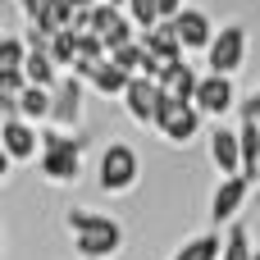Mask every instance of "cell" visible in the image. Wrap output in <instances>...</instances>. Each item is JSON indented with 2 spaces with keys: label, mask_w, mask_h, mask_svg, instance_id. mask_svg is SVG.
<instances>
[{
  "label": "cell",
  "mask_w": 260,
  "mask_h": 260,
  "mask_svg": "<svg viewBox=\"0 0 260 260\" xmlns=\"http://www.w3.org/2000/svg\"><path fill=\"white\" fill-rule=\"evenodd\" d=\"M64 224L73 233V251L82 260H119V251H123V224L119 219L87 210V206H73V210H64Z\"/></svg>",
  "instance_id": "cell-1"
},
{
  "label": "cell",
  "mask_w": 260,
  "mask_h": 260,
  "mask_svg": "<svg viewBox=\"0 0 260 260\" xmlns=\"http://www.w3.org/2000/svg\"><path fill=\"white\" fill-rule=\"evenodd\" d=\"M82 155H87V137H64L55 128H41V155H37V169L46 183L55 187H69L82 178Z\"/></svg>",
  "instance_id": "cell-2"
},
{
  "label": "cell",
  "mask_w": 260,
  "mask_h": 260,
  "mask_svg": "<svg viewBox=\"0 0 260 260\" xmlns=\"http://www.w3.org/2000/svg\"><path fill=\"white\" fill-rule=\"evenodd\" d=\"M247 55H251V32L242 18H229L215 27L210 46H206V73H219V78H233L238 69H247Z\"/></svg>",
  "instance_id": "cell-3"
},
{
  "label": "cell",
  "mask_w": 260,
  "mask_h": 260,
  "mask_svg": "<svg viewBox=\"0 0 260 260\" xmlns=\"http://www.w3.org/2000/svg\"><path fill=\"white\" fill-rule=\"evenodd\" d=\"M137 183H142V155H137V146L110 142V146L96 155V187H101L105 197H123V192H133Z\"/></svg>",
  "instance_id": "cell-4"
},
{
  "label": "cell",
  "mask_w": 260,
  "mask_h": 260,
  "mask_svg": "<svg viewBox=\"0 0 260 260\" xmlns=\"http://www.w3.org/2000/svg\"><path fill=\"white\" fill-rule=\"evenodd\" d=\"M82 119H87V82H78L73 73H64L55 82V91H50V119H46V128H55L64 137H78Z\"/></svg>",
  "instance_id": "cell-5"
},
{
  "label": "cell",
  "mask_w": 260,
  "mask_h": 260,
  "mask_svg": "<svg viewBox=\"0 0 260 260\" xmlns=\"http://www.w3.org/2000/svg\"><path fill=\"white\" fill-rule=\"evenodd\" d=\"M151 128H155V133H160L169 146H192V142L201 137V110H197L192 101H174V96H160Z\"/></svg>",
  "instance_id": "cell-6"
},
{
  "label": "cell",
  "mask_w": 260,
  "mask_h": 260,
  "mask_svg": "<svg viewBox=\"0 0 260 260\" xmlns=\"http://www.w3.org/2000/svg\"><path fill=\"white\" fill-rule=\"evenodd\" d=\"M247 201H251V178H219V187L210 192V219H215V229H229V224H238L242 219V210H247Z\"/></svg>",
  "instance_id": "cell-7"
},
{
  "label": "cell",
  "mask_w": 260,
  "mask_h": 260,
  "mask_svg": "<svg viewBox=\"0 0 260 260\" xmlns=\"http://www.w3.org/2000/svg\"><path fill=\"white\" fill-rule=\"evenodd\" d=\"M192 105L201 110V119H206V114H210V119H224V114H233V110H238V87H233V78H219V73H201Z\"/></svg>",
  "instance_id": "cell-8"
},
{
  "label": "cell",
  "mask_w": 260,
  "mask_h": 260,
  "mask_svg": "<svg viewBox=\"0 0 260 260\" xmlns=\"http://www.w3.org/2000/svg\"><path fill=\"white\" fill-rule=\"evenodd\" d=\"M0 151L14 160V165H27L41 155V128L23 123V119H5L0 123Z\"/></svg>",
  "instance_id": "cell-9"
},
{
  "label": "cell",
  "mask_w": 260,
  "mask_h": 260,
  "mask_svg": "<svg viewBox=\"0 0 260 260\" xmlns=\"http://www.w3.org/2000/svg\"><path fill=\"white\" fill-rule=\"evenodd\" d=\"M169 27H174V37H178V46H183V50H201V55H206V46H210V37H215L210 14H206V9H197V5H183V14H178Z\"/></svg>",
  "instance_id": "cell-10"
},
{
  "label": "cell",
  "mask_w": 260,
  "mask_h": 260,
  "mask_svg": "<svg viewBox=\"0 0 260 260\" xmlns=\"http://www.w3.org/2000/svg\"><path fill=\"white\" fill-rule=\"evenodd\" d=\"M210 160L224 178H238L242 174V146H238V128H210Z\"/></svg>",
  "instance_id": "cell-11"
},
{
  "label": "cell",
  "mask_w": 260,
  "mask_h": 260,
  "mask_svg": "<svg viewBox=\"0 0 260 260\" xmlns=\"http://www.w3.org/2000/svg\"><path fill=\"white\" fill-rule=\"evenodd\" d=\"M155 82H160L165 96H174V101H192V96H197V82H201V69H197L192 59H178V64H165Z\"/></svg>",
  "instance_id": "cell-12"
},
{
  "label": "cell",
  "mask_w": 260,
  "mask_h": 260,
  "mask_svg": "<svg viewBox=\"0 0 260 260\" xmlns=\"http://www.w3.org/2000/svg\"><path fill=\"white\" fill-rule=\"evenodd\" d=\"M160 96H165V91H160V82H151V78H133V82H128V91H123V110H128L137 123H146V128H151Z\"/></svg>",
  "instance_id": "cell-13"
},
{
  "label": "cell",
  "mask_w": 260,
  "mask_h": 260,
  "mask_svg": "<svg viewBox=\"0 0 260 260\" xmlns=\"http://www.w3.org/2000/svg\"><path fill=\"white\" fill-rule=\"evenodd\" d=\"M137 41H142V50L151 55V59H160V64H178L187 50L178 46V37H174V27L169 23H160V27H151V32H137Z\"/></svg>",
  "instance_id": "cell-14"
},
{
  "label": "cell",
  "mask_w": 260,
  "mask_h": 260,
  "mask_svg": "<svg viewBox=\"0 0 260 260\" xmlns=\"http://www.w3.org/2000/svg\"><path fill=\"white\" fill-rule=\"evenodd\" d=\"M238 146H242V178H260V123L238 110Z\"/></svg>",
  "instance_id": "cell-15"
},
{
  "label": "cell",
  "mask_w": 260,
  "mask_h": 260,
  "mask_svg": "<svg viewBox=\"0 0 260 260\" xmlns=\"http://www.w3.org/2000/svg\"><path fill=\"white\" fill-rule=\"evenodd\" d=\"M219 247H224V233L201 229V233H192L187 242H178L169 260H219Z\"/></svg>",
  "instance_id": "cell-16"
},
{
  "label": "cell",
  "mask_w": 260,
  "mask_h": 260,
  "mask_svg": "<svg viewBox=\"0 0 260 260\" xmlns=\"http://www.w3.org/2000/svg\"><path fill=\"white\" fill-rule=\"evenodd\" d=\"M128 82H133V78H128L123 69H114L110 59H101V64L91 69V78H87V87H91L96 96H110V101H123V91H128Z\"/></svg>",
  "instance_id": "cell-17"
},
{
  "label": "cell",
  "mask_w": 260,
  "mask_h": 260,
  "mask_svg": "<svg viewBox=\"0 0 260 260\" xmlns=\"http://www.w3.org/2000/svg\"><path fill=\"white\" fill-rule=\"evenodd\" d=\"M23 78H27V87H46V91H55V82H59L64 73L50 64L46 50H27V59H23Z\"/></svg>",
  "instance_id": "cell-18"
},
{
  "label": "cell",
  "mask_w": 260,
  "mask_h": 260,
  "mask_svg": "<svg viewBox=\"0 0 260 260\" xmlns=\"http://www.w3.org/2000/svg\"><path fill=\"white\" fill-rule=\"evenodd\" d=\"M251 256H256V242H251V229H247V219L229 224V229H224V247H219V260H251Z\"/></svg>",
  "instance_id": "cell-19"
},
{
  "label": "cell",
  "mask_w": 260,
  "mask_h": 260,
  "mask_svg": "<svg viewBox=\"0 0 260 260\" xmlns=\"http://www.w3.org/2000/svg\"><path fill=\"white\" fill-rule=\"evenodd\" d=\"M18 119L23 123H46L50 119V91L46 87H23V96H18Z\"/></svg>",
  "instance_id": "cell-20"
},
{
  "label": "cell",
  "mask_w": 260,
  "mask_h": 260,
  "mask_svg": "<svg viewBox=\"0 0 260 260\" xmlns=\"http://www.w3.org/2000/svg\"><path fill=\"white\" fill-rule=\"evenodd\" d=\"M69 23H73V5H69V0H46L32 27H41L46 37H55V32H64Z\"/></svg>",
  "instance_id": "cell-21"
},
{
  "label": "cell",
  "mask_w": 260,
  "mask_h": 260,
  "mask_svg": "<svg viewBox=\"0 0 260 260\" xmlns=\"http://www.w3.org/2000/svg\"><path fill=\"white\" fill-rule=\"evenodd\" d=\"M114 69H123L128 78H142V69H146V50H142V41H128V46H119V50H110L105 55Z\"/></svg>",
  "instance_id": "cell-22"
},
{
  "label": "cell",
  "mask_w": 260,
  "mask_h": 260,
  "mask_svg": "<svg viewBox=\"0 0 260 260\" xmlns=\"http://www.w3.org/2000/svg\"><path fill=\"white\" fill-rule=\"evenodd\" d=\"M87 18H91V32H96L101 41H105L114 27H123V23H128V14H123V9H114V5H105V0H101V5H91V14H87Z\"/></svg>",
  "instance_id": "cell-23"
},
{
  "label": "cell",
  "mask_w": 260,
  "mask_h": 260,
  "mask_svg": "<svg viewBox=\"0 0 260 260\" xmlns=\"http://www.w3.org/2000/svg\"><path fill=\"white\" fill-rule=\"evenodd\" d=\"M46 55H50V64L55 69H73V59H78V37L64 27V32H55L50 37V46H46Z\"/></svg>",
  "instance_id": "cell-24"
},
{
  "label": "cell",
  "mask_w": 260,
  "mask_h": 260,
  "mask_svg": "<svg viewBox=\"0 0 260 260\" xmlns=\"http://www.w3.org/2000/svg\"><path fill=\"white\" fill-rule=\"evenodd\" d=\"M128 23L137 27V32H151V27H160V0H128Z\"/></svg>",
  "instance_id": "cell-25"
},
{
  "label": "cell",
  "mask_w": 260,
  "mask_h": 260,
  "mask_svg": "<svg viewBox=\"0 0 260 260\" xmlns=\"http://www.w3.org/2000/svg\"><path fill=\"white\" fill-rule=\"evenodd\" d=\"M23 59H27V46H23V37H14V32H0V73H14V69H23Z\"/></svg>",
  "instance_id": "cell-26"
},
{
  "label": "cell",
  "mask_w": 260,
  "mask_h": 260,
  "mask_svg": "<svg viewBox=\"0 0 260 260\" xmlns=\"http://www.w3.org/2000/svg\"><path fill=\"white\" fill-rule=\"evenodd\" d=\"M78 59L101 64V59H105V41H101L96 32H82V37H78Z\"/></svg>",
  "instance_id": "cell-27"
},
{
  "label": "cell",
  "mask_w": 260,
  "mask_h": 260,
  "mask_svg": "<svg viewBox=\"0 0 260 260\" xmlns=\"http://www.w3.org/2000/svg\"><path fill=\"white\" fill-rule=\"evenodd\" d=\"M238 110H242V114H251V119L260 123V87L251 91V96H242V101H238Z\"/></svg>",
  "instance_id": "cell-28"
},
{
  "label": "cell",
  "mask_w": 260,
  "mask_h": 260,
  "mask_svg": "<svg viewBox=\"0 0 260 260\" xmlns=\"http://www.w3.org/2000/svg\"><path fill=\"white\" fill-rule=\"evenodd\" d=\"M183 14V0H160V23H174Z\"/></svg>",
  "instance_id": "cell-29"
},
{
  "label": "cell",
  "mask_w": 260,
  "mask_h": 260,
  "mask_svg": "<svg viewBox=\"0 0 260 260\" xmlns=\"http://www.w3.org/2000/svg\"><path fill=\"white\" fill-rule=\"evenodd\" d=\"M41 5H46V0H18V9H23V18H27V23H37Z\"/></svg>",
  "instance_id": "cell-30"
},
{
  "label": "cell",
  "mask_w": 260,
  "mask_h": 260,
  "mask_svg": "<svg viewBox=\"0 0 260 260\" xmlns=\"http://www.w3.org/2000/svg\"><path fill=\"white\" fill-rule=\"evenodd\" d=\"M9 169H14V160H9V155H5V151H0V183H5V178H9Z\"/></svg>",
  "instance_id": "cell-31"
},
{
  "label": "cell",
  "mask_w": 260,
  "mask_h": 260,
  "mask_svg": "<svg viewBox=\"0 0 260 260\" xmlns=\"http://www.w3.org/2000/svg\"><path fill=\"white\" fill-rule=\"evenodd\" d=\"M0 256H5V233H0Z\"/></svg>",
  "instance_id": "cell-32"
},
{
  "label": "cell",
  "mask_w": 260,
  "mask_h": 260,
  "mask_svg": "<svg viewBox=\"0 0 260 260\" xmlns=\"http://www.w3.org/2000/svg\"><path fill=\"white\" fill-rule=\"evenodd\" d=\"M251 260H260V247H256V256H251Z\"/></svg>",
  "instance_id": "cell-33"
}]
</instances>
